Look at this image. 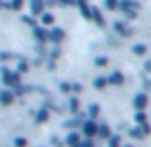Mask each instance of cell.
Returning <instances> with one entry per match:
<instances>
[{"label": "cell", "instance_id": "obj_1", "mask_svg": "<svg viewBox=\"0 0 151 147\" xmlns=\"http://www.w3.org/2000/svg\"><path fill=\"white\" fill-rule=\"evenodd\" d=\"M15 143H17V147H25V140H17Z\"/></svg>", "mask_w": 151, "mask_h": 147}]
</instances>
